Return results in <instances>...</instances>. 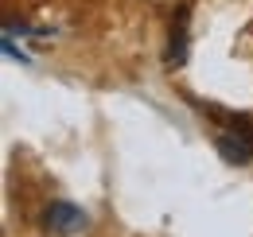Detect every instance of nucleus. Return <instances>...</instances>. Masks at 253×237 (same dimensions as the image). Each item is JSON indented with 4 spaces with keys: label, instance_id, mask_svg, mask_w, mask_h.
Instances as JSON below:
<instances>
[{
    "label": "nucleus",
    "instance_id": "f03ea898",
    "mask_svg": "<svg viewBox=\"0 0 253 237\" xmlns=\"http://www.w3.org/2000/svg\"><path fill=\"white\" fill-rule=\"evenodd\" d=\"M214 148H218V156L226 159V163H234V167H246V163H253V140L246 136V132H238V128H226V132H218Z\"/></svg>",
    "mask_w": 253,
    "mask_h": 237
},
{
    "label": "nucleus",
    "instance_id": "7ed1b4c3",
    "mask_svg": "<svg viewBox=\"0 0 253 237\" xmlns=\"http://www.w3.org/2000/svg\"><path fill=\"white\" fill-rule=\"evenodd\" d=\"M187 62V24H183V12L179 20H171V39H168V66H183Z\"/></svg>",
    "mask_w": 253,
    "mask_h": 237
},
{
    "label": "nucleus",
    "instance_id": "f257e3e1",
    "mask_svg": "<svg viewBox=\"0 0 253 237\" xmlns=\"http://www.w3.org/2000/svg\"><path fill=\"white\" fill-rule=\"evenodd\" d=\"M90 226V214L74 202H47L43 206V230L47 234H59V237H74Z\"/></svg>",
    "mask_w": 253,
    "mask_h": 237
}]
</instances>
